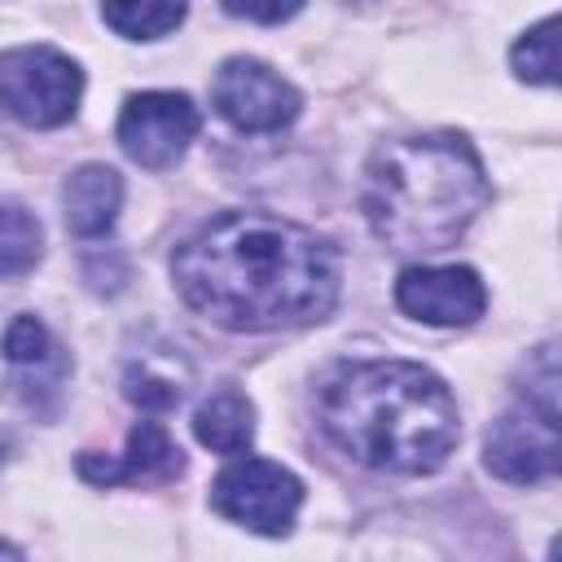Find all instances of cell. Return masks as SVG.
<instances>
[{
	"label": "cell",
	"mask_w": 562,
	"mask_h": 562,
	"mask_svg": "<svg viewBox=\"0 0 562 562\" xmlns=\"http://www.w3.org/2000/svg\"><path fill=\"white\" fill-rule=\"evenodd\" d=\"M180 299L206 321L241 334L299 329L334 312L342 263L329 237L268 215L224 211L171 255Z\"/></svg>",
	"instance_id": "1"
},
{
	"label": "cell",
	"mask_w": 562,
	"mask_h": 562,
	"mask_svg": "<svg viewBox=\"0 0 562 562\" xmlns=\"http://www.w3.org/2000/svg\"><path fill=\"white\" fill-rule=\"evenodd\" d=\"M321 430L382 474H430L461 439L457 400L413 360H347L321 386Z\"/></svg>",
	"instance_id": "2"
},
{
	"label": "cell",
	"mask_w": 562,
	"mask_h": 562,
	"mask_svg": "<svg viewBox=\"0 0 562 562\" xmlns=\"http://www.w3.org/2000/svg\"><path fill=\"white\" fill-rule=\"evenodd\" d=\"M492 184L465 136H404L382 145L364 171V220L391 250H448L487 206Z\"/></svg>",
	"instance_id": "3"
},
{
	"label": "cell",
	"mask_w": 562,
	"mask_h": 562,
	"mask_svg": "<svg viewBox=\"0 0 562 562\" xmlns=\"http://www.w3.org/2000/svg\"><path fill=\"white\" fill-rule=\"evenodd\" d=\"M83 97V70L44 44L0 57V110L26 127H61Z\"/></svg>",
	"instance_id": "4"
},
{
	"label": "cell",
	"mask_w": 562,
	"mask_h": 562,
	"mask_svg": "<svg viewBox=\"0 0 562 562\" xmlns=\"http://www.w3.org/2000/svg\"><path fill=\"white\" fill-rule=\"evenodd\" d=\"M211 505H215V514H224L259 536H285L303 505V483L277 461L246 457V461H233L228 470H220V479L211 483Z\"/></svg>",
	"instance_id": "5"
},
{
	"label": "cell",
	"mask_w": 562,
	"mask_h": 562,
	"mask_svg": "<svg viewBox=\"0 0 562 562\" xmlns=\"http://www.w3.org/2000/svg\"><path fill=\"white\" fill-rule=\"evenodd\" d=\"M198 127H202V114L184 92H136L119 110V145L132 162L149 171L180 162Z\"/></svg>",
	"instance_id": "6"
},
{
	"label": "cell",
	"mask_w": 562,
	"mask_h": 562,
	"mask_svg": "<svg viewBox=\"0 0 562 562\" xmlns=\"http://www.w3.org/2000/svg\"><path fill=\"white\" fill-rule=\"evenodd\" d=\"M211 105L237 132H281L299 119V92L255 57H228L215 70Z\"/></svg>",
	"instance_id": "7"
},
{
	"label": "cell",
	"mask_w": 562,
	"mask_h": 562,
	"mask_svg": "<svg viewBox=\"0 0 562 562\" xmlns=\"http://www.w3.org/2000/svg\"><path fill=\"white\" fill-rule=\"evenodd\" d=\"M483 461L496 479L505 483H540L553 479L562 465V448H558V422L531 413L527 404L496 417L483 443Z\"/></svg>",
	"instance_id": "8"
},
{
	"label": "cell",
	"mask_w": 562,
	"mask_h": 562,
	"mask_svg": "<svg viewBox=\"0 0 562 562\" xmlns=\"http://www.w3.org/2000/svg\"><path fill=\"white\" fill-rule=\"evenodd\" d=\"M395 303L426 325H474L487 307V290L474 268H404L395 281Z\"/></svg>",
	"instance_id": "9"
},
{
	"label": "cell",
	"mask_w": 562,
	"mask_h": 562,
	"mask_svg": "<svg viewBox=\"0 0 562 562\" xmlns=\"http://www.w3.org/2000/svg\"><path fill=\"white\" fill-rule=\"evenodd\" d=\"M4 360L13 364V391L31 408H44L48 400H57L61 378L70 373L66 347L48 334V325L40 316H18L4 329Z\"/></svg>",
	"instance_id": "10"
},
{
	"label": "cell",
	"mask_w": 562,
	"mask_h": 562,
	"mask_svg": "<svg viewBox=\"0 0 562 562\" xmlns=\"http://www.w3.org/2000/svg\"><path fill=\"white\" fill-rule=\"evenodd\" d=\"M184 470V452L171 443V435L158 422H136L127 435L123 457H101V452H83L79 457V474L97 487L110 483H158Z\"/></svg>",
	"instance_id": "11"
},
{
	"label": "cell",
	"mask_w": 562,
	"mask_h": 562,
	"mask_svg": "<svg viewBox=\"0 0 562 562\" xmlns=\"http://www.w3.org/2000/svg\"><path fill=\"white\" fill-rule=\"evenodd\" d=\"M123 206V176L105 162H88L79 171L66 176L61 184V211H66V228L75 237H101L114 228Z\"/></svg>",
	"instance_id": "12"
},
{
	"label": "cell",
	"mask_w": 562,
	"mask_h": 562,
	"mask_svg": "<svg viewBox=\"0 0 562 562\" xmlns=\"http://www.w3.org/2000/svg\"><path fill=\"white\" fill-rule=\"evenodd\" d=\"M193 435L202 448L220 452V457H237L250 448L255 439V404L237 391V386H220L211 391L198 413H193Z\"/></svg>",
	"instance_id": "13"
},
{
	"label": "cell",
	"mask_w": 562,
	"mask_h": 562,
	"mask_svg": "<svg viewBox=\"0 0 562 562\" xmlns=\"http://www.w3.org/2000/svg\"><path fill=\"white\" fill-rule=\"evenodd\" d=\"M184 391H189V369L176 351L167 356V364L158 356H140V360H132V369L123 378V395L149 413L176 408L184 400Z\"/></svg>",
	"instance_id": "14"
},
{
	"label": "cell",
	"mask_w": 562,
	"mask_h": 562,
	"mask_svg": "<svg viewBox=\"0 0 562 562\" xmlns=\"http://www.w3.org/2000/svg\"><path fill=\"white\" fill-rule=\"evenodd\" d=\"M44 255V228L22 202H0V281L22 277Z\"/></svg>",
	"instance_id": "15"
},
{
	"label": "cell",
	"mask_w": 562,
	"mask_h": 562,
	"mask_svg": "<svg viewBox=\"0 0 562 562\" xmlns=\"http://www.w3.org/2000/svg\"><path fill=\"white\" fill-rule=\"evenodd\" d=\"M189 0H101L105 22L127 40H158L180 26Z\"/></svg>",
	"instance_id": "16"
},
{
	"label": "cell",
	"mask_w": 562,
	"mask_h": 562,
	"mask_svg": "<svg viewBox=\"0 0 562 562\" xmlns=\"http://www.w3.org/2000/svg\"><path fill=\"white\" fill-rule=\"evenodd\" d=\"M514 75L527 79V83H558V18H544L540 26H531L514 53Z\"/></svg>",
	"instance_id": "17"
},
{
	"label": "cell",
	"mask_w": 562,
	"mask_h": 562,
	"mask_svg": "<svg viewBox=\"0 0 562 562\" xmlns=\"http://www.w3.org/2000/svg\"><path fill=\"white\" fill-rule=\"evenodd\" d=\"M522 404L549 422H558V360H553V342L536 347L527 360V386H522Z\"/></svg>",
	"instance_id": "18"
},
{
	"label": "cell",
	"mask_w": 562,
	"mask_h": 562,
	"mask_svg": "<svg viewBox=\"0 0 562 562\" xmlns=\"http://www.w3.org/2000/svg\"><path fill=\"white\" fill-rule=\"evenodd\" d=\"M224 13L233 18H250V22H285L303 9V0H220Z\"/></svg>",
	"instance_id": "19"
},
{
	"label": "cell",
	"mask_w": 562,
	"mask_h": 562,
	"mask_svg": "<svg viewBox=\"0 0 562 562\" xmlns=\"http://www.w3.org/2000/svg\"><path fill=\"white\" fill-rule=\"evenodd\" d=\"M0 558H22V549H18V544H4V540H0Z\"/></svg>",
	"instance_id": "20"
},
{
	"label": "cell",
	"mask_w": 562,
	"mask_h": 562,
	"mask_svg": "<svg viewBox=\"0 0 562 562\" xmlns=\"http://www.w3.org/2000/svg\"><path fill=\"white\" fill-rule=\"evenodd\" d=\"M0 465H4V439H0Z\"/></svg>",
	"instance_id": "21"
}]
</instances>
